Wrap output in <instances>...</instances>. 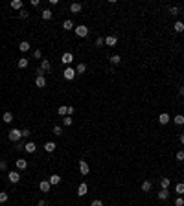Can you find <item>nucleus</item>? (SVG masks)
<instances>
[{
	"label": "nucleus",
	"instance_id": "f257e3e1",
	"mask_svg": "<svg viewBox=\"0 0 184 206\" xmlns=\"http://www.w3.org/2000/svg\"><path fill=\"white\" fill-rule=\"evenodd\" d=\"M8 138L11 140V142H21V138H22V131H18V129H11L8 133Z\"/></svg>",
	"mask_w": 184,
	"mask_h": 206
},
{
	"label": "nucleus",
	"instance_id": "f03ea898",
	"mask_svg": "<svg viewBox=\"0 0 184 206\" xmlns=\"http://www.w3.org/2000/svg\"><path fill=\"white\" fill-rule=\"evenodd\" d=\"M74 31H76L77 37H87V35H88V28H87V26H83V24H79V26L74 28Z\"/></svg>",
	"mask_w": 184,
	"mask_h": 206
},
{
	"label": "nucleus",
	"instance_id": "7ed1b4c3",
	"mask_svg": "<svg viewBox=\"0 0 184 206\" xmlns=\"http://www.w3.org/2000/svg\"><path fill=\"white\" fill-rule=\"evenodd\" d=\"M63 76H64V79H68V81H72L74 77H76V68H64V72H63Z\"/></svg>",
	"mask_w": 184,
	"mask_h": 206
},
{
	"label": "nucleus",
	"instance_id": "20e7f679",
	"mask_svg": "<svg viewBox=\"0 0 184 206\" xmlns=\"http://www.w3.org/2000/svg\"><path fill=\"white\" fill-rule=\"evenodd\" d=\"M170 120H171V116L168 112L158 114V123H160V125H168V123H170Z\"/></svg>",
	"mask_w": 184,
	"mask_h": 206
},
{
	"label": "nucleus",
	"instance_id": "39448f33",
	"mask_svg": "<svg viewBox=\"0 0 184 206\" xmlns=\"http://www.w3.org/2000/svg\"><path fill=\"white\" fill-rule=\"evenodd\" d=\"M8 179H9V182H11V184H17L18 180H21V173H18V171H9Z\"/></svg>",
	"mask_w": 184,
	"mask_h": 206
},
{
	"label": "nucleus",
	"instance_id": "423d86ee",
	"mask_svg": "<svg viewBox=\"0 0 184 206\" xmlns=\"http://www.w3.org/2000/svg\"><path fill=\"white\" fill-rule=\"evenodd\" d=\"M39 190H41L42 193H48L50 190H52V184H50V180H42V182L39 184Z\"/></svg>",
	"mask_w": 184,
	"mask_h": 206
},
{
	"label": "nucleus",
	"instance_id": "0eeeda50",
	"mask_svg": "<svg viewBox=\"0 0 184 206\" xmlns=\"http://www.w3.org/2000/svg\"><path fill=\"white\" fill-rule=\"evenodd\" d=\"M88 171H90L88 164L85 162V160H81V162H79V173H81V175H88Z\"/></svg>",
	"mask_w": 184,
	"mask_h": 206
},
{
	"label": "nucleus",
	"instance_id": "6e6552de",
	"mask_svg": "<svg viewBox=\"0 0 184 206\" xmlns=\"http://www.w3.org/2000/svg\"><path fill=\"white\" fill-rule=\"evenodd\" d=\"M88 193V186L83 182V184H79V188H77V195L79 197H85V195Z\"/></svg>",
	"mask_w": 184,
	"mask_h": 206
},
{
	"label": "nucleus",
	"instance_id": "1a4fd4ad",
	"mask_svg": "<svg viewBox=\"0 0 184 206\" xmlns=\"http://www.w3.org/2000/svg\"><path fill=\"white\" fill-rule=\"evenodd\" d=\"M61 61H63L64 64H72V61H74V55H72L70 52H66V53H63V57H61Z\"/></svg>",
	"mask_w": 184,
	"mask_h": 206
},
{
	"label": "nucleus",
	"instance_id": "9d476101",
	"mask_svg": "<svg viewBox=\"0 0 184 206\" xmlns=\"http://www.w3.org/2000/svg\"><path fill=\"white\" fill-rule=\"evenodd\" d=\"M35 87L44 88V87H46V77H44V76H37V79H35Z\"/></svg>",
	"mask_w": 184,
	"mask_h": 206
},
{
	"label": "nucleus",
	"instance_id": "9b49d317",
	"mask_svg": "<svg viewBox=\"0 0 184 206\" xmlns=\"http://www.w3.org/2000/svg\"><path fill=\"white\" fill-rule=\"evenodd\" d=\"M35 149H37V145H35V142H28L26 145H24V151H26V153H35Z\"/></svg>",
	"mask_w": 184,
	"mask_h": 206
},
{
	"label": "nucleus",
	"instance_id": "f8f14e48",
	"mask_svg": "<svg viewBox=\"0 0 184 206\" xmlns=\"http://www.w3.org/2000/svg\"><path fill=\"white\" fill-rule=\"evenodd\" d=\"M116 42H118V39L114 37V35H107V37H105V44H107V46H116Z\"/></svg>",
	"mask_w": 184,
	"mask_h": 206
},
{
	"label": "nucleus",
	"instance_id": "ddd939ff",
	"mask_svg": "<svg viewBox=\"0 0 184 206\" xmlns=\"http://www.w3.org/2000/svg\"><path fill=\"white\" fill-rule=\"evenodd\" d=\"M15 166H17V169H26V168H28V160H24V158H17Z\"/></svg>",
	"mask_w": 184,
	"mask_h": 206
},
{
	"label": "nucleus",
	"instance_id": "4468645a",
	"mask_svg": "<svg viewBox=\"0 0 184 206\" xmlns=\"http://www.w3.org/2000/svg\"><path fill=\"white\" fill-rule=\"evenodd\" d=\"M55 147H57L55 142H46V144H44V151H46V153H53Z\"/></svg>",
	"mask_w": 184,
	"mask_h": 206
},
{
	"label": "nucleus",
	"instance_id": "2eb2a0df",
	"mask_svg": "<svg viewBox=\"0 0 184 206\" xmlns=\"http://www.w3.org/2000/svg\"><path fill=\"white\" fill-rule=\"evenodd\" d=\"M81 9H83V6H81L79 2L70 4V11H72V13H81Z\"/></svg>",
	"mask_w": 184,
	"mask_h": 206
},
{
	"label": "nucleus",
	"instance_id": "dca6fc26",
	"mask_svg": "<svg viewBox=\"0 0 184 206\" xmlns=\"http://www.w3.org/2000/svg\"><path fill=\"white\" fill-rule=\"evenodd\" d=\"M41 68L44 70V72H50V70H52V63H50L48 59H42V61H41Z\"/></svg>",
	"mask_w": 184,
	"mask_h": 206
},
{
	"label": "nucleus",
	"instance_id": "f3484780",
	"mask_svg": "<svg viewBox=\"0 0 184 206\" xmlns=\"http://www.w3.org/2000/svg\"><path fill=\"white\" fill-rule=\"evenodd\" d=\"M173 29H175L177 33H182V31H184V22H181V21H177L175 24H173Z\"/></svg>",
	"mask_w": 184,
	"mask_h": 206
},
{
	"label": "nucleus",
	"instance_id": "a211bd4d",
	"mask_svg": "<svg viewBox=\"0 0 184 206\" xmlns=\"http://www.w3.org/2000/svg\"><path fill=\"white\" fill-rule=\"evenodd\" d=\"M29 48H31V46H29V42H28V41H22L21 44H18V50H21L22 53H24V52H28Z\"/></svg>",
	"mask_w": 184,
	"mask_h": 206
},
{
	"label": "nucleus",
	"instance_id": "6ab92c4d",
	"mask_svg": "<svg viewBox=\"0 0 184 206\" xmlns=\"http://www.w3.org/2000/svg\"><path fill=\"white\" fill-rule=\"evenodd\" d=\"M168 197H170V192H168V190H160V192H158V199L160 201H168Z\"/></svg>",
	"mask_w": 184,
	"mask_h": 206
},
{
	"label": "nucleus",
	"instance_id": "aec40b11",
	"mask_svg": "<svg viewBox=\"0 0 184 206\" xmlns=\"http://www.w3.org/2000/svg\"><path fill=\"white\" fill-rule=\"evenodd\" d=\"M170 184H171V180L168 179V177L160 179V186H162V190H168V188H170Z\"/></svg>",
	"mask_w": 184,
	"mask_h": 206
},
{
	"label": "nucleus",
	"instance_id": "412c9836",
	"mask_svg": "<svg viewBox=\"0 0 184 206\" xmlns=\"http://www.w3.org/2000/svg\"><path fill=\"white\" fill-rule=\"evenodd\" d=\"M151 188H153L151 180H146V182H142V192H151Z\"/></svg>",
	"mask_w": 184,
	"mask_h": 206
},
{
	"label": "nucleus",
	"instance_id": "4be33fe9",
	"mask_svg": "<svg viewBox=\"0 0 184 206\" xmlns=\"http://www.w3.org/2000/svg\"><path fill=\"white\" fill-rule=\"evenodd\" d=\"M173 122H175V125H184V116L177 114V116H173Z\"/></svg>",
	"mask_w": 184,
	"mask_h": 206
},
{
	"label": "nucleus",
	"instance_id": "5701e85b",
	"mask_svg": "<svg viewBox=\"0 0 184 206\" xmlns=\"http://www.w3.org/2000/svg\"><path fill=\"white\" fill-rule=\"evenodd\" d=\"M41 17L44 18V21H50V18H52V11H50V9L46 8V9H42V13H41Z\"/></svg>",
	"mask_w": 184,
	"mask_h": 206
},
{
	"label": "nucleus",
	"instance_id": "b1692460",
	"mask_svg": "<svg viewBox=\"0 0 184 206\" xmlns=\"http://www.w3.org/2000/svg\"><path fill=\"white\" fill-rule=\"evenodd\" d=\"M59 182H61V177H59V175H52V177H50V184L52 186H57Z\"/></svg>",
	"mask_w": 184,
	"mask_h": 206
},
{
	"label": "nucleus",
	"instance_id": "393cba45",
	"mask_svg": "<svg viewBox=\"0 0 184 206\" xmlns=\"http://www.w3.org/2000/svg\"><path fill=\"white\" fill-rule=\"evenodd\" d=\"M175 193L177 195H184V182H179L175 186Z\"/></svg>",
	"mask_w": 184,
	"mask_h": 206
},
{
	"label": "nucleus",
	"instance_id": "a878e982",
	"mask_svg": "<svg viewBox=\"0 0 184 206\" xmlns=\"http://www.w3.org/2000/svg\"><path fill=\"white\" fill-rule=\"evenodd\" d=\"M85 70H87V64L85 63H79L77 66H76V74H85Z\"/></svg>",
	"mask_w": 184,
	"mask_h": 206
},
{
	"label": "nucleus",
	"instance_id": "bb28decb",
	"mask_svg": "<svg viewBox=\"0 0 184 206\" xmlns=\"http://www.w3.org/2000/svg\"><path fill=\"white\" fill-rule=\"evenodd\" d=\"M57 114H59V116H68V107H64V105H63V107H59L57 109Z\"/></svg>",
	"mask_w": 184,
	"mask_h": 206
},
{
	"label": "nucleus",
	"instance_id": "cd10ccee",
	"mask_svg": "<svg viewBox=\"0 0 184 206\" xmlns=\"http://www.w3.org/2000/svg\"><path fill=\"white\" fill-rule=\"evenodd\" d=\"M28 64H29V61L26 57H21L18 59V68H28Z\"/></svg>",
	"mask_w": 184,
	"mask_h": 206
},
{
	"label": "nucleus",
	"instance_id": "c85d7f7f",
	"mask_svg": "<svg viewBox=\"0 0 184 206\" xmlns=\"http://www.w3.org/2000/svg\"><path fill=\"white\" fill-rule=\"evenodd\" d=\"M11 8L21 11V9H22V0H13V2H11Z\"/></svg>",
	"mask_w": 184,
	"mask_h": 206
},
{
	"label": "nucleus",
	"instance_id": "c756f323",
	"mask_svg": "<svg viewBox=\"0 0 184 206\" xmlns=\"http://www.w3.org/2000/svg\"><path fill=\"white\" fill-rule=\"evenodd\" d=\"M111 63H112V64H120V63H122V57H120L118 53H114V55H111Z\"/></svg>",
	"mask_w": 184,
	"mask_h": 206
},
{
	"label": "nucleus",
	"instance_id": "7c9ffc66",
	"mask_svg": "<svg viewBox=\"0 0 184 206\" xmlns=\"http://www.w3.org/2000/svg\"><path fill=\"white\" fill-rule=\"evenodd\" d=\"M2 118H4V123H11L13 122V114L11 112H4Z\"/></svg>",
	"mask_w": 184,
	"mask_h": 206
},
{
	"label": "nucleus",
	"instance_id": "2f4dec72",
	"mask_svg": "<svg viewBox=\"0 0 184 206\" xmlns=\"http://www.w3.org/2000/svg\"><path fill=\"white\" fill-rule=\"evenodd\" d=\"M8 199H9V195H8V192H0V203H8Z\"/></svg>",
	"mask_w": 184,
	"mask_h": 206
},
{
	"label": "nucleus",
	"instance_id": "473e14b6",
	"mask_svg": "<svg viewBox=\"0 0 184 206\" xmlns=\"http://www.w3.org/2000/svg\"><path fill=\"white\" fill-rule=\"evenodd\" d=\"M63 28H64V29H74V22H72V21H64V22H63Z\"/></svg>",
	"mask_w": 184,
	"mask_h": 206
},
{
	"label": "nucleus",
	"instance_id": "72a5a7b5",
	"mask_svg": "<svg viewBox=\"0 0 184 206\" xmlns=\"http://www.w3.org/2000/svg\"><path fill=\"white\" fill-rule=\"evenodd\" d=\"M94 44H96V46H98V48H101V46H105V39H103V37H98V39H96V42H94Z\"/></svg>",
	"mask_w": 184,
	"mask_h": 206
},
{
	"label": "nucleus",
	"instance_id": "f704fd0d",
	"mask_svg": "<svg viewBox=\"0 0 184 206\" xmlns=\"http://www.w3.org/2000/svg\"><path fill=\"white\" fill-rule=\"evenodd\" d=\"M53 134H55V136H61V134H63V127H61V125H55V127H53Z\"/></svg>",
	"mask_w": 184,
	"mask_h": 206
},
{
	"label": "nucleus",
	"instance_id": "c9c22d12",
	"mask_svg": "<svg viewBox=\"0 0 184 206\" xmlns=\"http://www.w3.org/2000/svg\"><path fill=\"white\" fill-rule=\"evenodd\" d=\"M63 125L70 127V125H72V118H70V116H64V118H63Z\"/></svg>",
	"mask_w": 184,
	"mask_h": 206
},
{
	"label": "nucleus",
	"instance_id": "e433bc0d",
	"mask_svg": "<svg viewBox=\"0 0 184 206\" xmlns=\"http://www.w3.org/2000/svg\"><path fill=\"white\" fill-rule=\"evenodd\" d=\"M175 206H184V199H182V195H179V197L175 199Z\"/></svg>",
	"mask_w": 184,
	"mask_h": 206
},
{
	"label": "nucleus",
	"instance_id": "4c0bfd02",
	"mask_svg": "<svg viewBox=\"0 0 184 206\" xmlns=\"http://www.w3.org/2000/svg\"><path fill=\"white\" fill-rule=\"evenodd\" d=\"M18 17H21V18H28V17H29V13H28V11H24V9H21V11H18Z\"/></svg>",
	"mask_w": 184,
	"mask_h": 206
},
{
	"label": "nucleus",
	"instance_id": "58836bf2",
	"mask_svg": "<svg viewBox=\"0 0 184 206\" xmlns=\"http://www.w3.org/2000/svg\"><path fill=\"white\" fill-rule=\"evenodd\" d=\"M175 157H177V160H179V162H182V160H184V151H177V155H175Z\"/></svg>",
	"mask_w": 184,
	"mask_h": 206
},
{
	"label": "nucleus",
	"instance_id": "ea45409f",
	"mask_svg": "<svg viewBox=\"0 0 184 206\" xmlns=\"http://www.w3.org/2000/svg\"><path fill=\"white\" fill-rule=\"evenodd\" d=\"M29 134H31L29 129H22V138H29Z\"/></svg>",
	"mask_w": 184,
	"mask_h": 206
},
{
	"label": "nucleus",
	"instance_id": "a19ab883",
	"mask_svg": "<svg viewBox=\"0 0 184 206\" xmlns=\"http://www.w3.org/2000/svg\"><path fill=\"white\" fill-rule=\"evenodd\" d=\"M168 11H170L171 15H177V13H179V8H175V6H171L170 9H168Z\"/></svg>",
	"mask_w": 184,
	"mask_h": 206
},
{
	"label": "nucleus",
	"instance_id": "79ce46f5",
	"mask_svg": "<svg viewBox=\"0 0 184 206\" xmlns=\"http://www.w3.org/2000/svg\"><path fill=\"white\" fill-rule=\"evenodd\" d=\"M90 206H103V203L99 199H96V201H92V203H90Z\"/></svg>",
	"mask_w": 184,
	"mask_h": 206
},
{
	"label": "nucleus",
	"instance_id": "37998d69",
	"mask_svg": "<svg viewBox=\"0 0 184 206\" xmlns=\"http://www.w3.org/2000/svg\"><path fill=\"white\" fill-rule=\"evenodd\" d=\"M41 50H35V52H33V57H35V59H41Z\"/></svg>",
	"mask_w": 184,
	"mask_h": 206
},
{
	"label": "nucleus",
	"instance_id": "c03bdc74",
	"mask_svg": "<svg viewBox=\"0 0 184 206\" xmlns=\"http://www.w3.org/2000/svg\"><path fill=\"white\" fill-rule=\"evenodd\" d=\"M35 74H37V76H44V74H46V72H44V70H42L41 66H39V68L35 70Z\"/></svg>",
	"mask_w": 184,
	"mask_h": 206
},
{
	"label": "nucleus",
	"instance_id": "a18cd8bd",
	"mask_svg": "<svg viewBox=\"0 0 184 206\" xmlns=\"http://www.w3.org/2000/svg\"><path fill=\"white\" fill-rule=\"evenodd\" d=\"M37 206H48V203H46V201H39Z\"/></svg>",
	"mask_w": 184,
	"mask_h": 206
},
{
	"label": "nucleus",
	"instance_id": "49530a36",
	"mask_svg": "<svg viewBox=\"0 0 184 206\" xmlns=\"http://www.w3.org/2000/svg\"><path fill=\"white\" fill-rule=\"evenodd\" d=\"M29 4H31L33 8H37V6H39V0H31V2H29Z\"/></svg>",
	"mask_w": 184,
	"mask_h": 206
},
{
	"label": "nucleus",
	"instance_id": "de8ad7c7",
	"mask_svg": "<svg viewBox=\"0 0 184 206\" xmlns=\"http://www.w3.org/2000/svg\"><path fill=\"white\" fill-rule=\"evenodd\" d=\"M0 169H6V162H2V158H0Z\"/></svg>",
	"mask_w": 184,
	"mask_h": 206
},
{
	"label": "nucleus",
	"instance_id": "09e8293b",
	"mask_svg": "<svg viewBox=\"0 0 184 206\" xmlns=\"http://www.w3.org/2000/svg\"><path fill=\"white\" fill-rule=\"evenodd\" d=\"M179 92H181V96H184V87H181V88H179Z\"/></svg>",
	"mask_w": 184,
	"mask_h": 206
},
{
	"label": "nucleus",
	"instance_id": "8fccbe9b",
	"mask_svg": "<svg viewBox=\"0 0 184 206\" xmlns=\"http://www.w3.org/2000/svg\"><path fill=\"white\" fill-rule=\"evenodd\" d=\"M181 144H184V133L181 134Z\"/></svg>",
	"mask_w": 184,
	"mask_h": 206
}]
</instances>
